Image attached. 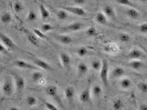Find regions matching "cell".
I'll return each mask as SVG.
<instances>
[{
  "label": "cell",
  "instance_id": "43",
  "mask_svg": "<svg viewBox=\"0 0 147 110\" xmlns=\"http://www.w3.org/2000/svg\"><path fill=\"white\" fill-rule=\"evenodd\" d=\"M0 53L4 55H8L9 53L8 49L1 42H0Z\"/></svg>",
  "mask_w": 147,
  "mask_h": 110
},
{
  "label": "cell",
  "instance_id": "33",
  "mask_svg": "<svg viewBox=\"0 0 147 110\" xmlns=\"http://www.w3.org/2000/svg\"><path fill=\"white\" fill-rule=\"evenodd\" d=\"M38 19L37 14L32 9H30L28 11L27 16L26 17V20L28 22H34L36 21Z\"/></svg>",
  "mask_w": 147,
  "mask_h": 110
},
{
  "label": "cell",
  "instance_id": "4",
  "mask_svg": "<svg viewBox=\"0 0 147 110\" xmlns=\"http://www.w3.org/2000/svg\"><path fill=\"white\" fill-rule=\"evenodd\" d=\"M13 65L17 68L21 69H27V70H37L39 69L34 64H32L30 63H28L26 61L23 59H17L13 61Z\"/></svg>",
  "mask_w": 147,
  "mask_h": 110
},
{
  "label": "cell",
  "instance_id": "34",
  "mask_svg": "<svg viewBox=\"0 0 147 110\" xmlns=\"http://www.w3.org/2000/svg\"><path fill=\"white\" fill-rule=\"evenodd\" d=\"M111 1H115L116 3L120 4V5L128 7H135L136 6L131 0H111Z\"/></svg>",
  "mask_w": 147,
  "mask_h": 110
},
{
  "label": "cell",
  "instance_id": "24",
  "mask_svg": "<svg viewBox=\"0 0 147 110\" xmlns=\"http://www.w3.org/2000/svg\"><path fill=\"white\" fill-rule=\"evenodd\" d=\"M119 86L122 89L128 90L133 86L132 80L129 78H123L119 81Z\"/></svg>",
  "mask_w": 147,
  "mask_h": 110
},
{
  "label": "cell",
  "instance_id": "37",
  "mask_svg": "<svg viewBox=\"0 0 147 110\" xmlns=\"http://www.w3.org/2000/svg\"><path fill=\"white\" fill-rule=\"evenodd\" d=\"M88 52L89 51L88 50V48L84 46L80 47L79 48H78L77 50V54L80 57H85V56L88 54Z\"/></svg>",
  "mask_w": 147,
  "mask_h": 110
},
{
  "label": "cell",
  "instance_id": "38",
  "mask_svg": "<svg viewBox=\"0 0 147 110\" xmlns=\"http://www.w3.org/2000/svg\"><path fill=\"white\" fill-rule=\"evenodd\" d=\"M54 29H55L54 26H52V24H50V23H44V24H42V25L41 26V28H40V30L44 33L51 32V31L53 30H54Z\"/></svg>",
  "mask_w": 147,
  "mask_h": 110
},
{
  "label": "cell",
  "instance_id": "12",
  "mask_svg": "<svg viewBox=\"0 0 147 110\" xmlns=\"http://www.w3.org/2000/svg\"><path fill=\"white\" fill-rule=\"evenodd\" d=\"M55 39L64 45H70L73 42V38L70 36L65 34H55Z\"/></svg>",
  "mask_w": 147,
  "mask_h": 110
},
{
  "label": "cell",
  "instance_id": "18",
  "mask_svg": "<svg viewBox=\"0 0 147 110\" xmlns=\"http://www.w3.org/2000/svg\"><path fill=\"white\" fill-rule=\"evenodd\" d=\"M127 65L134 70H139L144 66V64L141 59H131L130 61L127 63Z\"/></svg>",
  "mask_w": 147,
  "mask_h": 110
},
{
  "label": "cell",
  "instance_id": "46",
  "mask_svg": "<svg viewBox=\"0 0 147 110\" xmlns=\"http://www.w3.org/2000/svg\"><path fill=\"white\" fill-rule=\"evenodd\" d=\"M9 109L10 110H19V107H17L13 106V107H11L10 108H9Z\"/></svg>",
  "mask_w": 147,
  "mask_h": 110
},
{
  "label": "cell",
  "instance_id": "13",
  "mask_svg": "<svg viewBox=\"0 0 147 110\" xmlns=\"http://www.w3.org/2000/svg\"><path fill=\"white\" fill-rule=\"evenodd\" d=\"M125 14L127 17L132 20H137L141 17V13L135 7H129L125 11Z\"/></svg>",
  "mask_w": 147,
  "mask_h": 110
},
{
  "label": "cell",
  "instance_id": "20",
  "mask_svg": "<svg viewBox=\"0 0 147 110\" xmlns=\"http://www.w3.org/2000/svg\"><path fill=\"white\" fill-rule=\"evenodd\" d=\"M39 11L42 19L44 21L48 19L50 17V12L43 3H40L39 5Z\"/></svg>",
  "mask_w": 147,
  "mask_h": 110
},
{
  "label": "cell",
  "instance_id": "28",
  "mask_svg": "<svg viewBox=\"0 0 147 110\" xmlns=\"http://www.w3.org/2000/svg\"><path fill=\"white\" fill-rule=\"evenodd\" d=\"M123 102L120 98H116L112 103V109L114 110H120L123 108Z\"/></svg>",
  "mask_w": 147,
  "mask_h": 110
},
{
  "label": "cell",
  "instance_id": "23",
  "mask_svg": "<svg viewBox=\"0 0 147 110\" xmlns=\"http://www.w3.org/2000/svg\"><path fill=\"white\" fill-rule=\"evenodd\" d=\"M75 90L73 86H67L65 89V97L68 102H71L75 97Z\"/></svg>",
  "mask_w": 147,
  "mask_h": 110
},
{
  "label": "cell",
  "instance_id": "10",
  "mask_svg": "<svg viewBox=\"0 0 147 110\" xmlns=\"http://www.w3.org/2000/svg\"><path fill=\"white\" fill-rule=\"evenodd\" d=\"M102 12L106 15V16L108 17V19H110L112 20H116L117 15L113 7L109 5H106L102 7Z\"/></svg>",
  "mask_w": 147,
  "mask_h": 110
},
{
  "label": "cell",
  "instance_id": "39",
  "mask_svg": "<svg viewBox=\"0 0 147 110\" xmlns=\"http://www.w3.org/2000/svg\"><path fill=\"white\" fill-rule=\"evenodd\" d=\"M33 33L38 38L40 39H43V40H46L48 38L47 36L45 34V33H44L42 31L40 30V29H33Z\"/></svg>",
  "mask_w": 147,
  "mask_h": 110
},
{
  "label": "cell",
  "instance_id": "48",
  "mask_svg": "<svg viewBox=\"0 0 147 110\" xmlns=\"http://www.w3.org/2000/svg\"><path fill=\"white\" fill-rule=\"evenodd\" d=\"M1 57H0V62H1Z\"/></svg>",
  "mask_w": 147,
  "mask_h": 110
},
{
  "label": "cell",
  "instance_id": "41",
  "mask_svg": "<svg viewBox=\"0 0 147 110\" xmlns=\"http://www.w3.org/2000/svg\"><path fill=\"white\" fill-rule=\"evenodd\" d=\"M44 105H45L46 108L48 110H57L58 109L57 106H55V105L54 104H53L52 103L48 102V101H45V102H44Z\"/></svg>",
  "mask_w": 147,
  "mask_h": 110
},
{
  "label": "cell",
  "instance_id": "7",
  "mask_svg": "<svg viewBox=\"0 0 147 110\" xmlns=\"http://www.w3.org/2000/svg\"><path fill=\"white\" fill-rule=\"evenodd\" d=\"M13 80H14L15 82V90H16L18 93L22 92L26 86V82L24 77H22L21 75L15 74V75L13 76Z\"/></svg>",
  "mask_w": 147,
  "mask_h": 110
},
{
  "label": "cell",
  "instance_id": "11",
  "mask_svg": "<svg viewBox=\"0 0 147 110\" xmlns=\"http://www.w3.org/2000/svg\"><path fill=\"white\" fill-rule=\"evenodd\" d=\"M125 75V70L124 68L120 66H117L113 69L111 72V78L114 79V78H119L123 77Z\"/></svg>",
  "mask_w": 147,
  "mask_h": 110
},
{
  "label": "cell",
  "instance_id": "44",
  "mask_svg": "<svg viewBox=\"0 0 147 110\" xmlns=\"http://www.w3.org/2000/svg\"><path fill=\"white\" fill-rule=\"evenodd\" d=\"M86 0H73V2L77 5H83L86 3Z\"/></svg>",
  "mask_w": 147,
  "mask_h": 110
},
{
  "label": "cell",
  "instance_id": "36",
  "mask_svg": "<svg viewBox=\"0 0 147 110\" xmlns=\"http://www.w3.org/2000/svg\"><path fill=\"white\" fill-rule=\"evenodd\" d=\"M85 34L88 36L90 37H94L98 35V32L96 28L94 26H89L88 28L86 29Z\"/></svg>",
  "mask_w": 147,
  "mask_h": 110
},
{
  "label": "cell",
  "instance_id": "42",
  "mask_svg": "<svg viewBox=\"0 0 147 110\" xmlns=\"http://www.w3.org/2000/svg\"><path fill=\"white\" fill-rule=\"evenodd\" d=\"M138 29L140 32L143 33V34H146L147 33V22H142L139 24L138 26Z\"/></svg>",
  "mask_w": 147,
  "mask_h": 110
},
{
  "label": "cell",
  "instance_id": "6",
  "mask_svg": "<svg viewBox=\"0 0 147 110\" xmlns=\"http://www.w3.org/2000/svg\"><path fill=\"white\" fill-rule=\"evenodd\" d=\"M84 27V24L81 22H73L65 26L61 27V30L63 32H79L82 30Z\"/></svg>",
  "mask_w": 147,
  "mask_h": 110
},
{
  "label": "cell",
  "instance_id": "9",
  "mask_svg": "<svg viewBox=\"0 0 147 110\" xmlns=\"http://www.w3.org/2000/svg\"><path fill=\"white\" fill-rule=\"evenodd\" d=\"M127 57L130 59H141L142 58L145 57V55L141 50L134 48L129 51Z\"/></svg>",
  "mask_w": 147,
  "mask_h": 110
},
{
  "label": "cell",
  "instance_id": "47",
  "mask_svg": "<svg viewBox=\"0 0 147 110\" xmlns=\"http://www.w3.org/2000/svg\"><path fill=\"white\" fill-rule=\"evenodd\" d=\"M139 1L142 2V3H146V2H147V0H139Z\"/></svg>",
  "mask_w": 147,
  "mask_h": 110
},
{
  "label": "cell",
  "instance_id": "19",
  "mask_svg": "<svg viewBox=\"0 0 147 110\" xmlns=\"http://www.w3.org/2000/svg\"><path fill=\"white\" fill-rule=\"evenodd\" d=\"M46 94L50 97L56 98L58 93V88L55 85H49L45 89Z\"/></svg>",
  "mask_w": 147,
  "mask_h": 110
},
{
  "label": "cell",
  "instance_id": "29",
  "mask_svg": "<svg viewBox=\"0 0 147 110\" xmlns=\"http://www.w3.org/2000/svg\"><path fill=\"white\" fill-rule=\"evenodd\" d=\"M43 74H42L41 72L40 71H34L32 73V75H31V78H32V80L34 82H40L41 80L43 79Z\"/></svg>",
  "mask_w": 147,
  "mask_h": 110
},
{
  "label": "cell",
  "instance_id": "16",
  "mask_svg": "<svg viewBox=\"0 0 147 110\" xmlns=\"http://www.w3.org/2000/svg\"><path fill=\"white\" fill-rule=\"evenodd\" d=\"M95 21L98 24L100 25H108V19L102 11H99L96 13L95 16Z\"/></svg>",
  "mask_w": 147,
  "mask_h": 110
},
{
  "label": "cell",
  "instance_id": "14",
  "mask_svg": "<svg viewBox=\"0 0 147 110\" xmlns=\"http://www.w3.org/2000/svg\"><path fill=\"white\" fill-rule=\"evenodd\" d=\"M59 59L62 66L65 68H68L71 65V57L65 52H61L59 53Z\"/></svg>",
  "mask_w": 147,
  "mask_h": 110
},
{
  "label": "cell",
  "instance_id": "25",
  "mask_svg": "<svg viewBox=\"0 0 147 110\" xmlns=\"http://www.w3.org/2000/svg\"><path fill=\"white\" fill-rule=\"evenodd\" d=\"M26 38H27V40L29 43L34 46L35 47H38L39 46V40L38 39V37L36 36L34 34H32L28 33L26 34Z\"/></svg>",
  "mask_w": 147,
  "mask_h": 110
},
{
  "label": "cell",
  "instance_id": "15",
  "mask_svg": "<svg viewBox=\"0 0 147 110\" xmlns=\"http://www.w3.org/2000/svg\"><path fill=\"white\" fill-rule=\"evenodd\" d=\"M91 90L89 88H86L82 90L79 96V101L81 103L86 104L90 102L91 99Z\"/></svg>",
  "mask_w": 147,
  "mask_h": 110
},
{
  "label": "cell",
  "instance_id": "45",
  "mask_svg": "<svg viewBox=\"0 0 147 110\" xmlns=\"http://www.w3.org/2000/svg\"><path fill=\"white\" fill-rule=\"evenodd\" d=\"M139 109L140 110H147V104H142L139 105Z\"/></svg>",
  "mask_w": 147,
  "mask_h": 110
},
{
  "label": "cell",
  "instance_id": "35",
  "mask_svg": "<svg viewBox=\"0 0 147 110\" xmlns=\"http://www.w3.org/2000/svg\"><path fill=\"white\" fill-rule=\"evenodd\" d=\"M90 66L93 70L98 71L100 70L102 67V61L99 59H94L90 63Z\"/></svg>",
  "mask_w": 147,
  "mask_h": 110
},
{
  "label": "cell",
  "instance_id": "3",
  "mask_svg": "<svg viewBox=\"0 0 147 110\" xmlns=\"http://www.w3.org/2000/svg\"><path fill=\"white\" fill-rule=\"evenodd\" d=\"M62 9L66 10L69 13L76 15L78 17H85L88 15V13L81 7L79 6H64L62 7Z\"/></svg>",
  "mask_w": 147,
  "mask_h": 110
},
{
  "label": "cell",
  "instance_id": "27",
  "mask_svg": "<svg viewBox=\"0 0 147 110\" xmlns=\"http://www.w3.org/2000/svg\"><path fill=\"white\" fill-rule=\"evenodd\" d=\"M104 50L108 53H117L119 51V48L117 45L111 44L106 45L104 48Z\"/></svg>",
  "mask_w": 147,
  "mask_h": 110
},
{
  "label": "cell",
  "instance_id": "40",
  "mask_svg": "<svg viewBox=\"0 0 147 110\" xmlns=\"http://www.w3.org/2000/svg\"><path fill=\"white\" fill-rule=\"evenodd\" d=\"M137 88L143 94L147 93V83L145 82H139L137 84Z\"/></svg>",
  "mask_w": 147,
  "mask_h": 110
},
{
  "label": "cell",
  "instance_id": "5",
  "mask_svg": "<svg viewBox=\"0 0 147 110\" xmlns=\"http://www.w3.org/2000/svg\"><path fill=\"white\" fill-rule=\"evenodd\" d=\"M0 42L5 46L8 50H14L17 48V45L9 36L3 32H0Z\"/></svg>",
  "mask_w": 147,
  "mask_h": 110
},
{
  "label": "cell",
  "instance_id": "1",
  "mask_svg": "<svg viewBox=\"0 0 147 110\" xmlns=\"http://www.w3.org/2000/svg\"><path fill=\"white\" fill-rule=\"evenodd\" d=\"M1 90L3 95L6 97H11L13 96L15 90L13 78H11V77H9V76H7L5 78L1 84Z\"/></svg>",
  "mask_w": 147,
  "mask_h": 110
},
{
  "label": "cell",
  "instance_id": "32",
  "mask_svg": "<svg viewBox=\"0 0 147 110\" xmlns=\"http://www.w3.org/2000/svg\"><path fill=\"white\" fill-rule=\"evenodd\" d=\"M26 102L29 107H33L37 104L38 100L36 96L33 95H29L26 97Z\"/></svg>",
  "mask_w": 147,
  "mask_h": 110
},
{
  "label": "cell",
  "instance_id": "8",
  "mask_svg": "<svg viewBox=\"0 0 147 110\" xmlns=\"http://www.w3.org/2000/svg\"><path fill=\"white\" fill-rule=\"evenodd\" d=\"M33 64H34L36 66L38 67L39 69H41L42 70L50 71L52 70V67L45 60L40 59V58H34L32 59Z\"/></svg>",
  "mask_w": 147,
  "mask_h": 110
},
{
  "label": "cell",
  "instance_id": "31",
  "mask_svg": "<svg viewBox=\"0 0 147 110\" xmlns=\"http://www.w3.org/2000/svg\"><path fill=\"white\" fill-rule=\"evenodd\" d=\"M13 9L15 13H20L23 10L24 5L22 2L20 1H16L13 4Z\"/></svg>",
  "mask_w": 147,
  "mask_h": 110
},
{
  "label": "cell",
  "instance_id": "2",
  "mask_svg": "<svg viewBox=\"0 0 147 110\" xmlns=\"http://www.w3.org/2000/svg\"><path fill=\"white\" fill-rule=\"evenodd\" d=\"M100 71V78L104 86H108L109 84V64L106 59L102 60V67Z\"/></svg>",
  "mask_w": 147,
  "mask_h": 110
},
{
  "label": "cell",
  "instance_id": "17",
  "mask_svg": "<svg viewBox=\"0 0 147 110\" xmlns=\"http://www.w3.org/2000/svg\"><path fill=\"white\" fill-rule=\"evenodd\" d=\"M88 67L84 63H80L77 67V74L79 78L83 77L88 73Z\"/></svg>",
  "mask_w": 147,
  "mask_h": 110
},
{
  "label": "cell",
  "instance_id": "26",
  "mask_svg": "<svg viewBox=\"0 0 147 110\" xmlns=\"http://www.w3.org/2000/svg\"><path fill=\"white\" fill-rule=\"evenodd\" d=\"M69 13L67 11L61 8V9L59 10L56 13V17L59 21H66V20L69 18Z\"/></svg>",
  "mask_w": 147,
  "mask_h": 110
},
{
  "label": "cell",
  "instance_id": "22",
  "mask_svg": "<svg viewBox=\"0 0 147 110\" xmlns=\"http://www.w3.org/2000/svg\"><path fill=\"white\" fill-rule=\"evenodd\" d=\"M103 92L102 87L98 84L94 85L91 89V95L94 97V99H99L101 97L102 94Z\"/></svg>",
  "mask_w": 147,
  "mask_h": 110
},
{
  "label": "cell",
  "instance_id": "21",
  "mask_svg": "<svg viewBox=\"0 0 147 110\" xmlns=\"http://www.w3.org/2000/svg\"><path fill=\"white\" fill-rule=\"evenodd\" d=\"M13 20L12 15L8 11L2 13L0 15V22L3 24H8L11 22Z\"/></svg>",
  "mask_w": 147,
  "mask_h": 110
},
{
  "label": "cell",
  "instance_id": "30",
  "mask_svg": "<svg viewBox=\"0 0 147 110\" xmlns=\"http://www.w3.org/2000/svg\"><path fill=\"white\" fill-rule=\"evenodd\" d=\"M118 40L120 42H123V43H127L131 41V37L129 34L126 32H121L118 34Z\"/></svg>",
  "mask_w": 147,
  "mask_h": 110
}]
</instances>
